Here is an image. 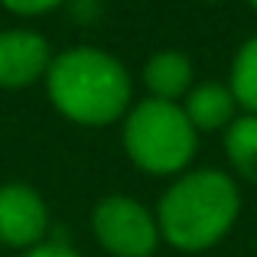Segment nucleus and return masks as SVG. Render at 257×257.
<instances>
[{
  "mask_svg": "<svg viewBox=\"0 0 257 257\" xmlns=\"http://www.w3.org/2000/svg\"><path fill=\"white\" fill-rule=\"evenodd\" d=\"M153 215L163 244L182 254H202L231 234L241 215V189L215 166L186 170L163 189Z\"/></svg>",
  "mask_w": 257,
  "mask_h": 257,
  "instance_id": "1",
  "label": "nucleus"
},
{
  "mask_svg": "<svg viewBox=\"0 0 257 257\" xmlns=\"http://www.w3.org/2000/svg\"><path fill=\"white\" fill-rule=\"evenodd\" d=\"M43 82L52 107L78 127H107L124 120L134 101V78L124 62L88 43L56 52Z\"/></svg>",
  "mask_w": 257,
  "mask_h": 257,
  "instance_id": "2",
  "label": "nucleus"
},
{
  "mask_svg": "<svg viewBox=\"0 0 257 257\" xmlns=\"http://www.w3.org/2000/svg\"><path fill=\"white\" fill-rule=\"evenodd\" d=\"M124 153L140 173L150 176H179L192 170L195 150H199V134L189 124L182 104L176 101L144 98L131 104L124 114V131H120Z\"/></svg>",
  "mask_w": 257,
  "mask_h": 257,
  "instance_id": "3",
  "label": "nucleus"
},
{
  "mask_svg": "<svg viewBox=\"0 0 257 257\" xmlns=\"http://www.w3.org/2000/svg\"><path fill=\"white\" fill-rule=\"evenodd\" d=\"M91 234L111 257H153L163 244L153 208L134 195H104L91 208Z\"/></svg>",
  "mask_w": 257,
  "mask_h": 257,
  "instance_id": "4",
  "label": "nucleus"
},
{
  "mask_svg": "<svg viewBox=\"0 0 257 257\" xmlns=\"http://www.w3.org/2000/svg\"><path fill=\"white\" fill-rule=\"evenodd\" d=\"M49 234V205L30 182L0 186V244L13 251H30Z\"/></svg>",
  "mask_w": 257,
  "mask_h": 257,
  "instance_id": "5",
  "label": "nucleus"
},
{
  "mask_svg": "<svg viewBox=\"0 0 257 257\" xmlns=\"http://www.w3.org/2000/svg\"><path fill=\"white\" fill-rule=\"evenodd\" d=\"M52 46L36 30H4L0 33V88L20 91L43 82L52 65Z\"/></svg>",
  "mask_w": 257,
  "mask_h": 257,
  "instance_id": "6",
  "label": "nucleus"
},
{
  "mask_svg": "<svg viewBox=\"0 0 257 257\" xmlns=\"http://www.w3.org/2000/svg\"><path fill=\"white\" fill-rule=\"evenodd\" d=\"M140 82L147 88V98L157 101H176L179 104L195 85V65L189 52L182 49H160L144 62Z\"/></svg>",
  "mask_w": 257,
  "mask_h": 257,
  "instance_id": "7",
  "label": "nucleus"
},
{
  "mask_svg": "<svg viewBox=\"0 0 257 257\" xmlns=\"http://www.w3.org/2000/svg\"><path fill=\"white\" fill-rule=\"evenodd\" d=\"M179 104H182V111H186L189 124L195 127V134L225 131L241 114L238 104H234V94L228 91L225 82H195Z\"/></svg>",
  "mask_w": 257,
  "mask_h": 257,
  "instance_id": "8",
  "label": "nucleus"
},
{
  "mask_svg": "<svg viewBox=\"0 0 257 257\" xmlns=\"http://www.w3.org/2000/svg\"><path fill=\"white\" fill-rule=\"evenodd\" d=\"M221 147L231 170L257 186V114H238L221 134Z\"/></svg>",
  "mask_w": 257,
  "mask_h": 257,
  "instance_id": "9",
  "label": "nucleus"
},
{
  "mask_svg": "<svg viewBox=\"0 0 257 257\" xmlns=\"http://www.w3.org/2000/svg\"><path fill=\"white\" fill-rule=\"evenodd\" d=\"M225 85L234 94V104L241 114H257V33L234 49Z\"/></svg>",
  "mask_w": 257,
  "mask_h": 257,
  "instance_id": "10",
  "label": "nucleus"
},
{
  "mask_svg": "<svg viewBox=\"0 0 257 257\" xmlns=\"http://www.w3.org/2000/svg\"><path fill=\"white\" fill-rule=\"evenodd\" d=\"M4 10L17 13V17H43V13H52L59 7L72 4V0H0Z\"/></svg>",
  "mask_w": 257,
  "mask_h": 257,
  "instance_id": "11",
  "label": "nucleus"
},
{
  "mask_svg": "<svg viewBox=\"0 0 257 257\" xmlns=\"http://www.w3.org/2000/svg\"><path fill=\"white\" fill-rule=\"evenodd\" d=\"M20 257H82V254H78L75 247L62 244V241H49V238H46L43 244H36V247H30V251H23Z\"/></svg>",
  "mask_w": 257,
  "mask_h": 257,
  "instance_id": "12",
  "label": "nucleus"
},
{
  "mask_svg": "<svg viewBox=\"0 0 257 257\" xmlns=\"http://www.w3.org/2000/svg\"><path fill=\"white\" fill-rule=\"evenodd\" d=\"M199 4H221V0H199Z\"/></svg>",
  "mask_w": 257,
  "mask_h": 257,
  "instance_id": "13",
  "label": "nucleus"
},
{
  "mask_svg": "<svg viewBox=\"0 0 257 257\" xmlns=\"http://www.w3.org/2000/svg\"><path fill=\"white\" fill-rule=\"evenodd\" d=\"M247 4H251V7H254V10H257V0H247Z\"/></svg>",
  "mask_w": 257,
  "mask_h": 257,
  "instance_id": "14",
  "label": "nucleus"
}]
</instances>
